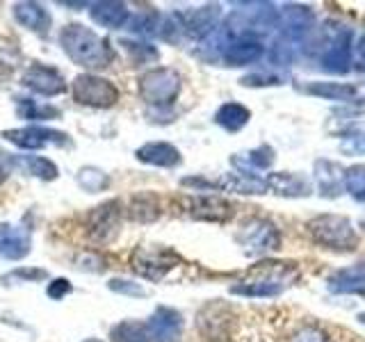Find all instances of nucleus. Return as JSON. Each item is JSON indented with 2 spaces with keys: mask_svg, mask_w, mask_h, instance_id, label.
<instances>
[{
  "mask_svg": "<svg viewBox=\"0 0 365 342\" xmlns=\"http://www.w3.org/2000/svg\"><path fill=\"white\" fill-rule=\"evenodd\" d=\"M23 85L30 87L32 91H37L41 96H57L64 91V80L62 76L51 66H30L23 73Z\"/></svg>",
  "mask_w": 365,
  "mask_h": 342,
  "instance_id": "nucleus-7",
  "label": "nucleus"
},
{
  "mask_svg": "<svg viewBox=\"0 0 365 342\" xmlns=\"http://www.w3.org/2000/svg\"><path fill=\"white\" fill-rule=\"evenodd\" d=\"M245 235H247L245 247L251 254H262L267 249H277L279 244L277 228L269 222H251L249 226H245Z\"/></svg>",
  "mask_w": 365,
  "mask_h": 342,
  "instance_id": "nucleus-10",
  "label": "nucleus"
},
{
  "mask_svg": "<svg viewBox=\"0 0 365 342\" xmlns=\"http://www.w3.org/2000/svg\"><path fill=\"white\" fill-rule=\"evenodd\" d=\"M110 288H112V290H117V292H128V294H144V290H142V288H135V285H133V288H130V285H121V281H112V283H110Z\"/></svg>",
  "mask_w": 365,
  "mask_h": 342,
  "instance_id": "nucleus-29",
  "label": "nucleus"
},
{
  "mask_svg": "<svg viewBox=\"0 0 365 342\" xmlns=\"http://www.w3.org/2000/svg\"><path fill=\"white\" fill-rule=\"evenodd\" d=\"M5 137L11 144H16L21 148H41L48 144V137L62 140L64 135H57L53 130H43V128H23V130H7Z\"/></svg>",
  "mask_w": 365,
  "mask_h": 342,
  "instance_id": "nucleus-12",
  "label": "nucleus"
},
{
  "mask_svg": "<svg viewBox=\"0 0 365 342\" xmlns=\"http://www.w3.org/2000/svg\"><path fill=\"white\" fill-rule=\"evenodd\" d=\"M112 340L114 342H151V336H148V326L142 322H121L112 328Z\"/></svg>",
  "mask_w": 365,
  "mask_h": 342,
  "instance_id": "nucleus-17",
  "label": "nucleus"
},
{
  "mask_svg": "<svg viewBox=\"0 0 365 342\" xmlns=\"http://www.w3.org/2000/svg\"><path fill=\"white\" fill-rule=\"evenodd\" d=\"M28 167L34 176H39V178H46V180H51L57 176V169L55 165L51 162V160H46V157H30L28 160Z\"/></svg>",
  "mask_w": 365,
  "mask_h": 342,
  "instance_id": "nucleus-26",
  "label": "nucleus"
},
{
  "mask_svg": "<svg viewBox=\"0 0 365 342\" xmlns=\"http://www.w3.org/2000/svg\"><path fill=\"white\" fill-rule=\"evenodd\" d=\"M308 233L317 244L334 251H351L356 247V233H354L351 224L345 217L324 214L315 217L313 222H308Z\"/></svg>",
  "mask_w": 365,
  "mask_h": 342,
  "instance_id": "nucleus-2",
  "label": "nucleus"
},
{
  "mask_svg": "<svg viewBox=\"0 0 365 342\" xmlns=\"http://www.w3.org/2000/svg\"><path fill=\"white\" fill-rule=\"evenodd\" d=\"M356 68L365 71V37H361L356 43Z\"/></svg>",
  "mask_w": 365,
  "mask_h": 342,
  "instance_id": "nucleus-30",
  "label": "nucleus"
},
{
  "mask_svg": "<svg viewBox=\"0 0 365 342\" xmlns=\"http://www.w3.org/2000/svg\"><path fill=\"white\" fill-rule=\"evenodd\" d=\"M331 290L336 292H365V262L356 267L338 271L334 279L329 281Z\"/></svg>",
  "mask_w": 365,
  "mask_h": 342,
  "instance_id": "nucleus-16",
  "label": "nucleus"
},
{
  "mask_svg": "<svg viewBox=\"0 0 365 342\" xmlns=\"http://www.w3.org/2000/svg\"><path fill=\"white\" fill-rule=\"evenodd\" d=\"M260 57V46L258 43H251V41H237V43H231L226 51V60L231 62L233 66H242V64H249Z\"/></svg>",
  "mask_w": 365,
  "mask_h": 342,
  "instance_id": "nucleus-21",
  "label": "nucleus"
},
{
  "mask_svg": "<svg viewBox=\"0 0 365 342\" xmlns=\"http://www.w3.org/2000/svg\"><path fill=\"white\" fill-rule=\"evenodd\" d=\"M28 254V237L11 226H0V256L16 260Z\"/></svg>",
  "mask_w": 365,
  "mask_h": 342,
  "instance_id": "nucleus-13",
  "label": "nucleus"
},
{
  "mask_svg": "<svg viewBox=\"0 0 365 342\" xmlns=\"http://www.w3.org/2000/svg\"><path fill=\"white\" fill-rule=\"evenodd\" d=\"M178 258L169 251H160V249H137L133 254V267L137 274H142L144 279L160 281L165 274L174 267V262Z\"/></svg>",
  "mask_w": 365,
  "mask_h": 342,
  "instance_id": "nucleus-5",
  "label": "nucleus"
},
{
  "mask_svg": "<svg viewBox=\"0 0 365 342\" xmlns=\"http://www.w3.org/2000/svg\"><path fill=\"white\" fill-rule=\"evenodd\" d=\"M73 96H76V100L83 103V105L110 108L119 100V89L106 78L83 73L73 80Z\"/></svg>",
  "mask_w": 365,
  "mask_h": 342,
  "instance_id": "nucleus-4",
  "label": "nucleus"
},
{
  "mask_svg": "<svg viewBox=\"0 0 365 342\" xmlns=\"http://www.w3.org/2000/svg\"><path fill=\"white\" fill-rule=\"evenodd\" d=\"M128 9L121 3H98L91 7V19L106 28H121L128 21Z\"/></svg>",
  "mask_w": 365,
  "mask_h": 342,
  "instance_id": "nucleus-15",
  "label": "nucleus"
},
{
  "mask_svg": "<svg viewBox=\"0 0 365 342\" xmlns=\"http://www.w3.org/2000/svg\"><path fill=\"white\" fill-rule=\"evenodd\" d=\"M14 14L19 23H23V26L30 30H46V26H48V14H46V9L39 5H32V3L16 5Z\"/></svg>",
  "mask_w": 365,
  "mask_h": 342,
  "instance_id": "nucleus-18",
  "label": "nucleus"
},
{
  "mask_svg": "<svg viewBox=\"0 0 365 342\" xmlns=\"http://www.w3.org/2000/svg\"><path fill=\"white\" fill-rule=\"evenodd\" d=\"M267 185L274 187L277 192H281V194H290V197H302V194H308L306 182L299 180L297 176H292V174H277V176H272Z\"/></svg>",
  "mask_w": 365,
  "mask_h": 342,
  "instance_id": "nucleus-23",
  "label": "nucleus"
},
{
  "mask_svg": "<svg viewBox=\"0 0 365 342\" xmlns=\"http://www.w3.org/2000/svg\"><path fill=\"white\" fill-rule=\"evenodd\" d=\"M249 121V110L237 105V103H226V105L217 112V123L224 125L226 130H240Z\"/></svg>",
  "mask_w": 365,
  "mask_h": 342,
  "instance_id": "nucleus-20",
  "label": "nucleus"
},
{
  "mask_svg": "<svg viewBox=\"0 0 365 342\" xmlns=\"http://www.w3.org/2000/svg\"><path fill=\"white\" fill-rule=\"evenodd\" d=\"M215 19H217V7L194 9L185 19V30L192 34V37H201V34H205L215 26Z\"/></svg>",
  "mask_w": 365,
  "mask_h": 342,
  "instance_id": "nucleus-19",
  "label": "nucleus"
},
{
  "mask_svg": "<svg viewBox=\"0 0 365 342\" xmlns=\"http://www.w3.org/2000/svg\"><path fill=\"white\" fill-rule=\"evenodd\" d=\"M146 326L151 342H176L180 336V315L169 308H158Z\"/></svg>",
  "mask_w": 365,
  "mask_h": 342,
  "instance_id": "nucleus-8",
  "label": "nucleus"
},
{
  "mask_svg": "<svg viewBox=\"0 0 365 342\" xmlns=\"http://www.w3.org/2000/svg\"><path fill=\"white\" fill-rule=\"evenodd\" d=\"M137 157L142 162L158 165V167H174L180 162V153L169 144H146L137 151Z\"/></svg>",
  "mask_w": 365,
  "mask_h": 342,
  "instance_id": "nucleus-14",
  "label": "nucleus"
},
{
  "mask_svg": "<svg viewBox=\"0 0 365 342\" xmlns=\"http://www.w3.org/2000/svg\"><path fill=\"white\" fill-rule=\"evenodd\" d=\"M23 114H26L28 119H46V117H57V110L53 108H41V105H34V103L26 100L23 103Z\"/></svg>",
  "mask_w": 365,
  "mask_h": 342,
  "instance_id": "nucleus-27",
  "label": "nucleus"
},
{
  "mask_svg": "<svg viewBox=\"0 0 365 342\" xmlns=\"http://www.w3.org/2000/svg\"><path fill=\"white\" fill-rule=\"evenodd\" d=\"M66 55L73 62L87 68H106L112 62V51L108 41L101 39L96 32H91L85 26H66L60 34Z\"/></svg>",
  "mask_w": 365,
  "mask_h": 342,
  "instance_id": "nucleus-1",
  "label": "nucleus"
},
{
  "mask_svg": "<svg viewBox=\"0 0 365 342\" xmlns=\"http://www.w3.org/2000/svg\"><path fill=\"white\" fill-rule=\"evenodd\" d=\"M345 187L354 199L365 203V165L351 167L345 174Z\"/></svg>",
  "mask_w": 365,
  "mask_h": 342,
  "instance_id": "nucleus-24",
  "label": "nucleus"
},
{
  "mask_svg": "<svg viewBox=\"0 0 365 342\" xmlns=\"http://www.w3.org/2000/svg\"><path fill=\"white\" fill-rule=\"evenodd\" d=\"M87 342H98V340H87Z\"/></svg>",
  "mask_w": 365,
  "mask_h": 342,
  "instance_id": "nucleus-32",
  "label": "nucleus"
},
{
  "mask_svg": "<svg viewBox=\"0 0 365 342\" xmlns=\"http://www.w3.org/2000/svg\"><path fill=\"white\" fill-rule=\"evenodd\" d=\"M119 228V205L106 203L91 212L89 233L94 239H108L112 233H117Z\"/></svg>",
  "mask_w": 365,
  "mask_h": 342,
  "instance_id": "nucleus-11",
  "label": "nucleus"
},
{
  "mask_svg": "<svg viewBox=\"0 0 365 342\" xmlns=\"http://www.w3.org/2000/svg\"><path fill=\"white\" fill-rule=\"evenodd\" d=\"M180 91V78L171 68H153L140 80V94L151 105H167Z\"/></svg>",
  "mask_w": 365,
  "mask_h": 342,
  "instance_id": "nucleus-3",
  "label": "nucleus"
},
{
  "mask_svg": "<svg viewBox=\"0 0 365 342\" xmlns=\"http://www.w3.org/2000/svg\"><path fill=\"white\" fill-rule=\"evenodd\" d=\"M66 292H71V285H68V281H66V279L53 281V285L48 288V294H51V296H64Z\"/></svg>",
  "mask_w": 365,
  "mask_h": 342,
  "instance_id": "nucleus-28",
  "label": "nucleus"
},
{
  "mask_svg": "<svg viewBox=\"0 0 365 342\" xmlns=\"http://www.w3.org/2000/svg\"><path fill=\"white\" fill-rule=\"evenodd\" d=\"M308 91L315 94V96H324V98H334V100H345V98H351L356 89L349 87V85H334V83L319 85V83H315V85L308 87Z\"/></svg>",
  "mask_w": 365,
  "mask_h": 342,
  "instance_id": "nucleus-25",
  "label": "nucleus"
},
{
  "mask_svg": "<svg viewBox=\"0 0 365 342\" xmlns=\"http://www.w3.org/2000/svg\"><path fill=\"white\" fill-rule=\"evenodd\" d=\"M160 214V205L155 197L151 194H142V197H135L130 203V217L137 222H153Z\"/></svg>",
  "mask_w": 365,
  "mask_h": 342,
  "instance_id": "nucleus-22",
  "label": "nucleus"
},
{
  "mask_svg": "<svg viewBox=\"0 0 365 342\" xmlns=\"http://www.w3.org/2000/svg\"><path fill=\"white\" fill-rule=\"evenodd\" d=\"M190 214L205 222H226L233 217V208L220 197H194L190 199Z\"/></svg>",
  "mask_w": 365,
  "mask_h": 342,
  "instance_id": "nucleus-9",
  "label": "nucleus"
},
{
  "mask_svg": "<svg viewBox=\"0 0 365 342\" xmlns=\"http://www.w3.org/2000/svg\"><path fill=\"white\" fill-rule=\"evenodd\" d=\"M283 328L281 342H338L327 326L315 319H294V322H277Z\"/></svg>",
  "mask_w": 365,
  "mask_h": 342,
  "instance_id": "nucleus-6",
  "label": "nucleus"
},
{
  "mask_svg": "<svg viewBox=\"0 0 365 342\" xmlns=\"http://www.w3.org/2000/svg\"><path fill=\"white\" fill-rule=\"evenodd\" d=\"M9 171H11V167H9V157L0 151V182H3L7 176H9Z\"/></svg>",
  "mask_w": 365,
  "mask_h": 342,
  "instance_id": "nucleus-31",
  "label": "nucleus"
}]
</instances>
